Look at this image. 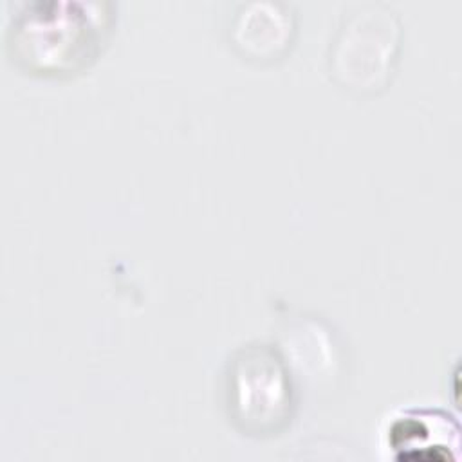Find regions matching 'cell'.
Listing matches in <instances>:
<instances>
[{
	"instance_id": "obj_5",
	"label": "cell",
	"mask_w": 462,
	"mask_h": 462,
	"mask_svg": "<svg viewBox=\"0 0 462 462\" xmlns=\"http://www.w3.org/2000/svg\"><path fill=\"white\" fill-rule=\"evenodd\" d=\"M296 32L294 14L280 2H247L231 20L229 40L236 52L253 61L282 58Z\"/></svg>"
},
{
	"instance_id": "obj_1",
	"label": "cell",
	"mask_w": 462,
	"mask_h": 462,
	"mask_svg": "<svg viewBox=\"0 0 462 462\" xmlns=\"http://www.w3.org/2000/svg\"><path fill=\"white\" fill-rule=\"evenodd\" d=\"M105 0H31L5 27L9 61L32 76L69 78L87 69L105 47L116 22Z\"/></svg>"
},
{
	"instance_id": "obj_4",
	"label": "cell",
	"mask_w": 462,
	"mask_h": 462,
	"mask_svg": "<svg viewBox=\"0 0 462 462\" xmlns=\"http://www.w3.org/2000/svg\"><path fill=\"white\" fill-rule=\"evenodd\" d=\"M384 444L399 462H448L458 458L460 426L453 413L437 406L397 411L384 431Z\"/></svg>"
},
{
	"instance_id": "obj_2",
	"label": "cell",
	"mask_w": 462,
	"mask_h": 462,
	"mask_svg": "<svg viewBox=\"0 0 462 462\" xmlns=\"http://www.w3.org/2000/svg\"><path fill=\"white\" fill-rule=\"evenodd\" d=\"M222 399L229 424L251 439L282 435L298 404L289 363L269 343H247L229 356L222 375Z\"/></svg>"
},
{
	"instance_id": "obj_3",
	"label": "cell",
	"mask_w": 462,
	"mask_h": 462,
	"mask_svg": "<svg viewBox=\"0 0 462 462\" xmlns=\"http://www.w3.org/2000/svg\"><path fill=\"white\" fill-rule=\"evenodd\" d=\"M401 31L390 14H356L330 49V72L348 90L374 94L384 88L395 69Z\"/></svg>"
}]
</instances>
